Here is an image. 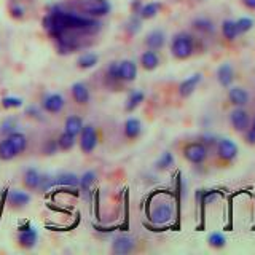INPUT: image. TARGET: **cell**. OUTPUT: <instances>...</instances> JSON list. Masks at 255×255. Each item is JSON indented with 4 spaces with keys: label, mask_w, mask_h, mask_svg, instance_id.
I'll use <instances>...</instances> for the list:
<instances>
[{
    "label": "cell",
    "mask_w": 255,
    "mask_h": 255,
    "mask_svg": "<svg viewBox=\"0 0 255 255\" xmlns=\"http://www.w3.org/2000/svg\"><path fill=\"white\" fill-rule=\"evenodd\" d=\"M43 27L56 42L58 51L61 54H70L82 46L80 37L93 35L96 30H99L101 22L91 16L54 8L43 18Z\"/></svg>",
    "instance_id": "obj_1"
},
{
    "label": "cell",
    "mask_w": 255,
    "mask_h": 255,
    "mask_svg": "<svg viewBox=\"0 0 255 255\" xmlns=\"http://www.w3.org/2000/svg\"><path fill=\"white\" fill-rule=\"evenodd\" d=\"M195 51V42L193 37L187 32H180V34L174 35L171 42V53L174 58L177 59H188Z\"/></svg>",
    "instance_id": "obj_2"
},
{
    "label": "cell",
    "mask_w": 255,
    "mask_h": 255,
    "mask_svg": "<svg viewBox=\"0 0 255 255\" xmlns=\"http://www.w3.org/2000/svg\"><path fill=\"white\" fill-rule=\"evenodd\" d=\"M148 219L153 225H167L174 219V204L167 199L156 201L150 207Z\"/></svg>",
    "instance_id": "obj_3"
},
{
    "label": "cell",
    "mask_w": 255,
    "mask_h": 255,
    "mask_svg": "<svg viewBox=\"0 0 255 255\" xmlns=\"http://www.w3.org/2000/svg\"><path fill=\"white\" fill-rule=\"evenodd\" d=\"M99 143V134L98 129L93 125H85L82 132H80V150L85 155H91Z\"/></svg>",
    "instance_id": "obj_4"
},
{
    "label": "cell",
    "mask_w": 255,
    "mask_h": 255,
    "mask_svg": "<svg viewBox=\"0 0 255 255\" xmlns=\"http://www.w3.org/2000/svg\"><path fill=\"white\" fill-rule=\"evenodd\" d=\"M183 156L191 164H203L207 158V147L203 142H190L183 147Z\"/></svg>",
    "instance_id": "obj_5"
},
{
    "label": "cell",
    "mask_w": 255,
    "mask_h": 255,
    "mask_svg": "<svg viewBox=\"0 0 255 255\" xmlns=\"http://www.w3.org/2000/svg\"><path fill=\"white\" fill-rule=\"evenodd\" d=\"M112 10V5L109 0H85L83 3V11L86 16L91 18H102L107 16Z\"/></svg>",
    "instance_id": "obj_6"
},
{
    "label": "cell",
    "mask_w": 255,
    "mask_h": 255,
    "mask_svg": "<svg viewBox=\"0 0 255 255\" xmlns=\"http://www.w3.org/2000/svg\"><path fill=\"white\" fill-rule=\"evenodd\" d=\"M230 123L238 132H244L251 128V117L244 107H235L230 112Z\"/></svg>",
    "instance_id": "obj_7"
},
{
    "label": "cell",
    "mask_w": 255,
    "mask_h": 255,
    "mask_svg": "<svg viewBox=\"0 0 255 255\" xmlns=\"http://www.w3.org/2000/svg\"><path fill=\"white\" fill-rule=\"evenodd\" d=\"M215 147H217V155L219 158L222 159V161H233V159H236L238 153H239V148L236 145L235 140L231 139H219L217 143H215Z\"/></svg>",
    "instance_id": "obj_8"
},
{
    "label": "cell",
    "mask_w": 255,
    "mask_h": 255,
    "mask_svg": "<svg viewBox=\"0 0 255 255\" xmlns=\"http://www.w3.org/2000/svg\"><path fill=\"white\" fill-rule=\"evenodd\" d=\"M64 106H66V99H64V96L61 93H50L42 99V109L46 114L51 115L61 114L64 110Z\"/></svg>",
    "instance_id": "obj_9"
},
{
    "label": "cell",
    "mask_w": 255,
    "mask_h": 255,
    "mask_svg": "<svg viewBox=\"0 0 255 255\" xmlns=\"http://www.w3.org/2000/svg\"><path fill=\"white\" fill-rule=\"evenodd\" d=\"M135 249V241L134 238L128 236V235H122L117 236L112 243V252L118 254V255H125V254H131Z\"/></svg>",
    "instance_id": "obj_10"
},
{
    "label": "cell",
    "mask_w": 255,
    "mask_h": 255,
    "mask_svg": "<svg viewBox=\"0 0 255 255\" xmlns=\"http://www.w3.org/2000/svg\"><path fill=\"white\" fill-rule=\"evenodd\" d=\"M6 203L13 209H22L30 203V195L22 190H10L6 191Z\"/></svg>",
    "instance_id": "obj_11"
},
{
    "label": "cell",
    "mask_w": 255,
    "mask_h": 255,
    "mask_svg": "<svg viewBox=\"0 0 255 255\" xmlns=\"http://www.w3.org/2000/svg\"><path fill=\"white\" fill-rule=\"evenodd\" d=\"M228 101L235 107H246L249 104V93L241 86H230L228 90Z\"/></svg>",
    "instance_id": "obj_12"
},
{
    "label": "cell",
    "mask_w": 255,
    "mask_h": 255,
    "mask_svg": "<svg viewBox=\"0 0 255 255\" xmlns=\"http://www.w3.org/2000/svg\"><path fill=\"white\" fill-rule=\"evenodd\" d=\"M201 80H203V75L199 74V72L187 77L185 80H182V83L179 85V94L182 98H190V96L195 93L198 85L201 83Z\"/></svg>",
    "instance_id": "obj_13"
},
{
    "label": "cell",
    "mask_w": 255,
    "mask_h": 255,
    "mask_svg": "<svg viewBox=\"0 0 255 255\" xmlns=\"http://www.w3.org/2000/svg\"><path fill=\"white\" fill-rule=\"evenodd\" d=\"M37 243H38V231L34 227L18 231V244L22 249H34Z\"/></svg>",
    "instance_id": "obj_14"
},
{
    "label": "cell",
    "mask_w": 255,
    "mask_h": 255,
    "mask_svg": "<svg viewBox=\"0 0 255 255\" xmlns=\"http://www.w3.org/2000/svg\"><path fill=\"white\" fill-rule=\"evenodd\" d=\"M120 67V80L125 83H131L137 78V66H135L134 61L125 59L122 62H118Z\"/></svg>",
    "instance_id": "obj_15"
},
{
    "label": "cell",
    "mask_w": 255,
    "mask_h": 255,
    "mask_svg": "<svg viewBox=\"0 0 255 255\" xmlns=\"http://www.w3.org/2000/svg\"><path fill=\"white\" fill-rule=\"evenodd\" d=\"M70 94H72V99L77 104H80V106H86L91 99L90 90H88V86L82 82H75L70 86Z\"/></svg>",
    "instance_id": "obj_16"
},
{
    "label": "cell",
    "mask_w": 255,
    "mask_h": 255,
    "mask_svg": "<svg viewBox=\"0 0 255 255\" xmlns=\"http://www.w3.org/2000/svg\"><path fill=\"white\" fill-rule=\"evenodd\" d=\"M40 182H42V174L37 167H27L22 174V183L27 190H38Z\"/></svg>",
    "instance_id": "obj_17"
},
{
    "label": "cell",
    "mask_w": 255,
    "mask_h": 255,
    "mask_svg": "<svg viewBox=\"0 0 255 255\" xmlns=\"http://www.w3.org/2000/svg\"><path fill=\"white\" fill-rule=\"evenodd\" d=\"M217 80L223 88H230L235 82V69L231 64L223 62L222 66L217 69Z\"/></svg>",
    "instance_id": "obj_18"
},
{
    "label": "cell",
    "mask_w": 255,
    "mask_h": 255,
    "mask_svg": "<svg viewBox=\"0 0 255 255\" xmlns=\"http://www.w3.org/2000/svg\"><path fill=\"white\" fill-rule=\"evenodd\" d=\"M164 43H166V35H164V32L159 30V29L148 32L147 37H145V45H147L148 50L158 51L164 46Z\"/></svg>",
    "instance_id": "obj_19"
},
{
    "label": "cell",
    "mask_w": 255,
    "mask_h": 255,
    "mask_svg": "<svg viewBox=\"0 0 255 255\" xmlns=\"http://www.w3.org/2000/svg\"><path fill=\"white\" fill-rule=\"evenodd\" d=\"M83 126H85V122H83L82 117L69 115L66 118V122H64V131L72 134V135H75V137H78L80 132H82V129H83Z\"/></svg>",
    "instance_id": "obj_20"
},
{
    "label": "cell",
    "mask_w": 255,
    "mask_h": 255,
    "mask_svg": "<svg viewBox=\"0 0 255 255\" xmlns=\"http://www.w3.org/2000/svg\"><path fill=\"white\" fill-rule=\"evenodd\" d=\"M142 132V123H140V120L139 118H135V117H129L125 122V135L128 139H137L139 135Z\"/></svg>",
    "instance_id": "obj_21"
},
{
    "label": "cell",
    "mask_w": 255,
    "mask_h": 255,
    "mask_svg": "<svg viewBox=\"0 0 255 255\" xmlns=\"http://www.w3.org/2000/svg\"><path fill=\"white\" fill-rule=\"evenodd\" d=\"M5 137L13 143V147H14L16 151H18V155H22L24 151H26V148H27V135L24 132L14 131L11 134L5 135Z\"/></svg>",
    "instance_id": "obj_22"
},
{
    "label": "cell",
    "mask_w": 255,
    "mask_h": 255,
    "mask_svg": "<svg viewBox=\"0 0 255 255\" xmlns=\"http://www.w3.org/2000/svg\"><path fill=\"white\" fill-rule=\"evenodd\" d=\"M98 62H99V56L93 51H88V53H83V54L78 56L77 66L82 70H90V69H94L96 66H98Z\"/></svg>",
    "instance_id": "obj_23"
},
{
    "label": "cell",
    "mask_w": 255,
    "mask_h": 255,
    "mask_svg": "<svg viewBox=\"0 0 255 255\" xmlns=\"http://www.w3.org/2000/svg\"><path fill=\"white\" fill-rule=\"evenodd\" d=\"M56 187H67V188H77L78 187V175L74 172H61L54 175Z\"/></svg>",
    "instance_id": "obj_24"
},
{
    "label": "cell",
    "mask_w": 255,
    "mask_h": 255,
    "mask_svg": "<svg viewBox=\"0 0 255 255\" xmlns=\"http://www.w3.org/2000/svg\"><path fill=\"white\" fill-rule=\"evenodd\" d=\"M140 66L145 70H155L159 66V56L153 50H147L140 54Z\"/></svg>",
    "instance_id": "obj_25"
},
{
    "label": "cell",
    "mask_w": 255,
    "mask_h": 255,
    "mask_svg": "<svg viewBox=\"0 0 255 255\" xmlns=\"http://www.w3.org/2000/svg\"><path fill=\"white\" fill-rule=\"evenodd\" d=\"M143 99H145V94H143V91H140V90H131L129 94H128V98H126L125 110L126 112H134L143 102Z\"/></svg>",
    "instance_id": "obj_26"
},
{
    "label": "cell",
    "mask_w": 255,
    "mask_h": 255,
    "mask_svg": "<svg viewBox=\"0 0 255 255\" xmlns=\"http://www.w3.org/2000/svg\"><path fill=\"white\" fill-rule=\"evenodd\" d=\"M98 180V172L90 169V171H85L82 175L78 177V187L83 193H88L91 190V187L94 185V182Z\"/></svg>",
    "instance_id": "obj_27"
},
{
    "label": "cell",
    "mask_w": 255,
    "mask_h": 255,
    "mask_svg": "<svg viewBox=\"0 0 255 255\" xmlns=\"http://www.w3.org/2000/svg\"><path fill=\"white\" fill-rule=\"evenodd\" d=\"M16 156H19V155H18V151L14 150L13 143L6 137L3 140H0V159H2V161H11Z\"/></svg>",
    "instance_id": "obj_28"
},
{
    "label": "cell",
    "mask_w": 255,
    "mask_h": 255,
    "mask_svg": "<svg viewBox=\"0 0 255 255\" xmlns=\"http://www.w3.org/2000/svg\"><path fill=\"white\" fill-rule=\"evenodd\" d=\"M222 35L225 37L230 42H233V40L238 38L239 32H238V26H236V21L233 19H225L222 22Z\"/></svg>",
    "instance_id": "obj_29"
},
{
    "label": "cell",
    "mask_w": 255,
    "mask_h": 255,
    "mask_svg": "<svg viewBox=\"0 0 255 255\" xmlns=\"http://www.w3.org/2000/svg\"><path fill=\"white\" fill-rule=\"evenodd\" d=\"M159 10H161V3H159V2H150V3H145V5L140 6L139 16L142 19H151L159 13Z\"/></svg>",
    "instance_id": "obj_30"
},
{
    "label": "cell",
    "mask_w": 255,
    "mask_h": 255,
    "mask_svg": "<svg viewBox=\"0 0 255 255\" xmlns=\"http://www.w3.org/2000/svg\"><path fill=\"white\" fill-rule=\"evenodd\" d=\"M58 140V147H59V150H62V151H69V150H72L75 147V143H77V137L75 135H72V134H69V132H61L59 134V137L56 139Z\"/></svg>",
    "instance_id": "obj_31"
},
{
    "label": "cell",
    "mask_w": 255,
    "mask_h": 255,
    "mask_svg": "<svg viewBox=\"0 0 255 255\" xmlns=\"http://www.w3.org/2000/svg\"><path fill=\"white\" fill-rule=\"evenodd\" d=\"M174 163H175V159H174V155L171 153V151H163L161 156H159L158 161H156V169L167 171L174 166Z\"/></svg>",
    "instance_id": "obj_32"
},
{
    "label": "cell",
    "mask_w": 255,
    "mask_h": 255,
    "mask_svg": "<svg viewBox=\"0 0 255 255\" xmlns=\"http://www.w3.org/2000/svg\"><path fill=\"white\" fill-rule=\"evenodd\" d=\"M207 243H209L212 249H223V247L227 246V238L223 233H220V231H214V233H211L209 238H207Z\"/></svg>",
    "instance_id": "obj_33"
},
{
    "label": "cell",
    "mask_w": 255,
    "mask_h": 255,
    "mask_svg": "<svg viewBox=\"0 0 255 255\" xmlns=\"http://www.w3.org/2000/svg\"><path fill=\"white\" fill-rule=\"evenodd\" d=\"M14 131H18V120L14 117H6L3 118V122L0 123V134L8 135Z\"/></svg>",
    "instance_id": "obj_34"
},
{
    "label": "cell",
    "mask_w": 255,
    "mask_h": 255,
    "mask_svg": "<svg viewBox=\"0 0 255 255\" xmlns=\"http://www.w3.org/2000/svg\"><path fill=\"white\" fill-rule=\"evenodd\" d=\"M2 107L5 110H13V109H19L24 106V101L21 98H18V96H5V98H2Z\"/></svg>",
    "instance_id": "obj_35"
},
{
    "label": "cell",
    "mask_w": 255,
    "mask_h": 255,
    "mask_svg": "<svg viewBox=\"0 0 255 255\" xmlns=\"http://www.w3.org/2000/svg\"><path fill=\"white\" fill-rule=\"evenodd\" d=\"M193 27L198 29V30H201L204 32V34H212L214 32V22L211 19H207V18H196L193 21Z\"/></svg>",
    "instance_id": "obj_36"
},
{
    "label": "cell",
    "mask_w": 255,
    "mask_h": 255,
    "mask_svg": "<svg viewBox=\"0 0 255 255\" xmlns=\"http://www.w3.org/2000/svg\"><path fill=\"white\" fill-rule=\"evenodd\" d=\"M196 198H198V201L201 203V204H211V203H214L215 199L219 198V193L215 190H211V191H203V190H199L198 191V195H196Z\"/></svg>",
    "instance_id": "obj_37"
},
{
    "label": "cell",
    "mask_w": 255,
    "mask_h": 255,
    "mask_svg": "<svg viewBox=\"0 0 255 255\" xmlns=\"http://www.w3.org/2000/svg\"><path fill=\"white\" fill-rule=\"evenodd\" d=\"M236 26H238L239 35H241V34H246V32H249V30L254 27V19H252V18H247V16H243V18H239V19L236 21Z\"/></svg>",
    "instance_id": "obj_38"
},
{
    "label": "cell",
    "mask_w": 255,
    "mask_h": 255,
    "mask_svg": "<svg viewBox=\"0 0 255 255\" xmlns=\"http://www.w3.org/2000/svg\"><path fill=\"white\" fill-rule=\"evenodd\" d=\"M42 151H43V155H46V156H53V155H56V153L59 151L58 140H56V139H48V140L43 143Z\"/></svg>",
    "instance_id": "obj_39"
},
{
    "label": "cell",
    "mask_w": 255,
    "mask_h": 255,
    "mask_svg": "<svg viewBox=\"0 0 255 255\" xmlns=\"http://www.w3.org/2000/svg\"><path fill=\"white\" fill-rule=\"evenodd\" d=\"M10 14H11V18H14V19H22L24 14H26V8H24L18 2L11 3V6H10Z\"/></svg>",
    "instance_id": "obj_40"
},
{
    "label": "cell",
    "mask_w": 255,
    "mask_h": 255,
    "mask_svg": "<svg viewBox=\"0 0 255 255\" xmlns=\"http://www.w3.org/2000/svg\"><path fill=\"white\" fill-rule=\"evenodd\" d=\"M107 77L112 82H122L120 80V67H118V62H112L110 66L107 67Z\"/></svg>",
    "instance_id": "obj_41"
},
{
    "label": "cell",
    "mask_w": 255,
    "mask_h": 255,
    "mask_svg": "<svg viewBox=\"0 0 255 255\" xmlns=\"http://www.w3.org/2000/svg\"><path fill=\"white\" fill-rule=\"evenodd\" d=\"M140 22H142V18L139 14H135L134 13V16H131V21L128 22V30L131 32V34H135V32H139V29H140Z\"/></svg>",
    "instance_id": "obj_42"
},
{
    "label": "cell",
    "mask_w": 255,
    "mask_h": 255,
    "mask_svg": "<svg viewBox=\"0 0 255 255\" xmlns=\"http://www.w3.org/2000/svg\"><path fill=\"white\" fill-rule=\"evenodd\" d=\"M24 114H26L29 118H35V120H43L42 117V109L37 107V106H29L24 110Z\"/></svg>",
    "instance_id": "obj_43"
},
{
    "label": "cell",
    "mask_w": 255,
    "mask_h": 255,
    "mask_svg": "<svg viewBox=\"0 0 255 255\" xmlns=\"http://www.w3.org/2000/svg\"><path fill=\"white\" fill-rule=\"evenodd\" d=\"M244 135H246V142L251 143V145H255V131L252 128H249L247 131H244Z\"/></svg>",
    "instance_id": "obj_44"
},
{
    "label": "cell",
    "mask_w": 255,
    "mask_h": 255,
    "mask_svg": "<svg viewBox=\"0 0 255 255\" xmlns=\"http://www.w3.org/2000/svg\"><path fill=\"white\" fill-rule=\"evenodd\" d=\"M243 3L251 10H255V0H243Z\"/></svg>",
    "instance_id": "obj_45"
},
{
    "label": "cell",
    "mask_w": 255,
    "mask_h": 255,
    "mask_svg": "<svg viewBox=\"0 0 255 255\" xmlns=\"http://www.w3.org/2000/svg\"><path fill=\"white\" fill-rule=\"evenodd\" d=\"M251 128H252V129L255 131V118H254V122H252V126H251Z\"/></svg>",
    "instance_id": "obj_46"
}]
</instances>
